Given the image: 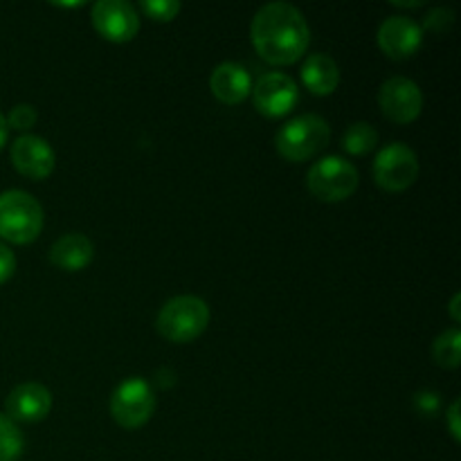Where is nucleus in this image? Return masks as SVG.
Here are the masks:
<instances>
[{
	"label": "nucleus",
	"instance_id": "obj_9",
	"mask_svg": "<svg viewBox=\"0 0 461 461\" xmlns=\"http://www.w3.org/2000/svg\"><path fill=\"white\" fill-rule=\"evenodd\" d=\"M90 21L108 43H129L140 32L138 9L126 0H97L90 9Z\"/></svg>",
	"mask_w": 461,
	"mask_h": 461
},
{
	"label": "nucleus",
	"instance_id": "obj_28",
	"mask_svg": "<svg viewBox=\"0 0 461 461\" xmlns=\"http://www.w3.org/2000/svg\"><path fill=\"white\" fill-rule=\"evenodd\" d=\"M394 7H403V9H419L423 7V3H392Z\"/></svg>",
	"mask_w": 461,
	"mask_h": 461
},
{
	"label": "nucleus",
	"instance_id": "obj_4",
	"mask_svg": "<svg viewBox=\"0 0 461 461\" xmlns=\"http://www.w3.org/2000/svg\"><path fill=\"white\" fill-rule=\"evenodd\" d=\"M331 140V126L324 117L306 113L293 117L275 135V149L286 162H306L318 156Z\"/></svg>",
	"mask_w": 461,
	"mask_h": 461
},
{
	"label": "nucleus",
	"instance_id": "obj_24",
	"mask_svg": "<svg viewBox=\"0 0 461 461\" xmlns=\"http://www.w3.org/2000/svg\"><path fill=\"white\" fill-rule=\"evenodd\" d=\"M16 273V257H14L12 248L0 243V284L9 282Z\"/></svg>",
	"mask_w": 461,
	"mask_h": 461
},
{
	"label": "nucleus",
	"instance_id": "obj_12",
	"mask_svg": "<svg viewBox=\"0 0 461 461\" xmlns=\"http://www.w3.org/2000/svg\"><path fill=\"white\" fill-rule=\"evenodd\" d=\"M381 52L392 61H408L419 52L423 43V30L417 21L403 14L385 18L376 32Z\"/></svg>",
	"mask_w": 461,
	"mask_h": 461
},
{
	"label": "nucleus",
	"instance_id": "obj_27",
	"mask_svg": "<svg viewBox=\"0 0 461 461\" xmlns=\"http://www.w3.org/2000/svg\"><path fill=\"white\" fill-rule=\"evenodd\" d=\"M7 138H9V129H7V120H5V115L0 113V149L7 144Z\"/></svg>",
	"mask_w": 461,
	"mask_h": 461
},
{
	"label": "nucleus",
	"instance_id": "obj_7",
	"mask_svg": "<svg viewBox=\"0 0 461 461\" xmlns=\"http://www.w3.org/2000/svg\"><path fill=\"white\" fill-rule=\"evenodd\" d=\"M419 158L408 144L392 142L374 158V183L390 194H401L412 187L419 178Z\"/></svg>",
	"mask_w": 461,
	"mask_h": 461
},
{
	"label": "nucleus",
	"instance_id": "obj_19",
	"mask_svg": "<svg viewBox=\"0 0 461 461\" xmlns=\"http://www.w3.org/2000/svg\"><path fill=\"white\" fill-rule=\"evenodd\" d=\"M23 450H25V437L18 423L0 414V461H18Z\"/></svg>",
	"mask_w": 461,
	"mask_h": 461
},
{
	"label": "nucleus",
	"instance_id": "obj_13",
	"mask_svg": "<svg viewBox=\"0 0 461 461\" xmlns=\"http://www.w3.org/2000/svg\"><path fill=\"white\" fill-rule=\"evenodd\" d=\"M52 410V392L41 383H21L5 401V417L14 423H39Z\"/></svg>",
	"mask_w": 461,
	"mask_h": 461
},
{
	"label": "nucleus",
	"instance_id": "obj_5",
	"mask_svg": "<svg viewBox=\"0 0 461 461\" xmlns=\"http://www.w3.org/2000/svg\"><path fill=\"white\" fill-rule=\"evenodd\" d=\"M358 183V169L340 156L322 158L306 174V187L322 203L347 201L354 196Z\"/></svg>",
	"mask_w": 461,
	"mask_h": 461
},
{
	"label": "nucleus",
	"instance_id": "obj_14",
	"mask_svg": "<svg viewBox=\"0 0 461 461\" xmlns=\"http://www.w3.org/2000/svg\"><path fill=\"white\" fill-rule=\"evenodd\" d=\"M210 90L225 106H239L250 97L252 77L241 63H219L210 75Z\"/></svg>",
	"mask_w": 461,
	"mask_h": 461
},
{
	"label": "nucleus",
	"instance_id": "obj_8",
	"mask_svg": "<svg viewBox=\"0 0 461 461\" xmlns=\"http://www.w3.org/2000/svg\"><path fill=\"white\" fill-rule=\"evenodd\" d=\"M250 97L259 115L279 120L297 106L300 88H297L295 79L284 72H266L252 84Z\"/></svg>",
	"mask_w": 461,
	"mask_h": 461
},
{
	"label": "nucleus",
	"instance_id": "obj_23",
	"mask_svg": "<svg viewBox=\"0 0 461 461\" xmlns=\"http://www.w3.org/2000/svg\"><path fill=\"white\" fill-rule=\"evenodd\" d=\"M439 394L437 392H430V390H421L414 394V410H417L419 414H423V417H435L437 412H439Z\"/></svg>",
	"mask_w": 461,
	"mask_h": 461
},
{
	"label": "nucleus",
	"instance_id": "obj_3",
	"mask_svg": "<svg viewBox=\"0 0 461 461\" xmlns=\"http://www.w3.org/2000/svg\"><path fill=\"white\" fill-rule=\"evenodd\" d=\"M45 214L41 203L23 189L0 194V239L14 246L34 243L43 232Z\"/></svg>",
	"mask_w": 461,
	"mask_h": 461
},
{
	"label": "nucleus",
	"instance_id": "obj_17",
	"mask_svg": "<svg viewBox=\"0 0 461 461\" xmlns=\"http://www.w3.org/2000/svg\"><path fill=\"white\" fill-rule=\"evenodd\" d=\"M432 360L441 369H457L461 365V333L457 327L439 333L432 342Z\"/></svg>",
	"mask_w": 461,
	"mask_h": 461
},
{
	"label": "nucleus",
	"instance_id": "obj_1",
	"mask_svg": "<svg viewBox=\"0 0 461 461\" xmlns=\"http://www.w3.org/2000/svg\"><path fill=\"white\" fill-rule=\"evenodd\" d=\"M255 52L270 66H293L311 45V27L304 14L291 3H268L250 23Z\"/></svg>",
	"mask_w": 461,
	"mask_h": 461
},
{
	"label": "nucleus",
	"instance_id": "obj_10",
	"mask_svg": "<svg viewBox=\"0 0 461 461\" xmlns=\"http://www.w3.org/2000/svg\"><path fill=\"white\" fill-rule=\"evenodd\" d=\"M378 106L385 120L394 124H412L423 111V93L408 77H390L378 88Z\"/></svg>",
	"mask_w": 461,
	"mask_h": 461
},
{
	"label": "nucleus",
	"instance_id": "obj_11",
	"mask_svg": "<svg viewBox=\"0 0 461 461\" xmlns=\"http://www.w3.org/2000/svg\"><path fill=\"white\" fill-rule=\"evenodd\" d=\"M9 160H12L14 169L23 178L45 180L52 176L54 167H57V153L50 147L48 140L39 138V135L23 133L12 142Z\"/></svg>",
	"mask_w": 461,
	"mask_h": 461
},
{
	"label": "nucleus",
	"instance_id": "obj_25",
	"mask_svg": "<svg viewBox=\"0 0 461 461\" xmlns=\"http://www.w3.org/2000/svg\"><path fill=\"white\" fill-rule=\"evenodd\" d=\"M459 408H461V401H459V399H455L453 403H450L448 412H446V423H448V432H450V437H453V441H455V444H459V441H461Z\"/></svg>",
	"mask_w": 461,
	"mask_h": 461
},
{
	"label": "nucleus",
	"instance_id": "obj_20",
	"mask_svg": "<svg viewBox=\"0 0 461 461\" xmlns=\"http://www.w3.org/2000/svg\"><path fill=\"white\" fill-rule=\"evenodd\" d=\"M138 9L151 21L171 23L178 18L183 5L178 0H142V3H138Z\"/></svg>",
	"mask_w": 461,
	"mask_h": 461
},
{
	"label": "nucleus",
	"instance_id": "obj_22",
	"mask_svg": "<svg viewBox=\"0 0 461 461\" xmlns=\"http://www.w3.org/2000/svg\"><path fill=\"white\" fill-rule=\"evenodd\" d=\"M5 120H7V129L30 131L36 124V120H39V113H36V108L32 104H18V106H14L9 111V115Z\"/></svg>",
	"mask_w": 461,
	"mask_h": 461
},
{
	"label": "nucleus",
	"instance_id": "obj_16",
	"mask_svg": "<svg viewBox=\"0 0 461 461\" xmlns=\"http://www.w3.org/2000/svg\"><path fill=\"white\" fill-rule=\"evenodd\" d=\"M302 84L311 95L318 97H329L340 86V68H338L336 59H331L324 52L309 54L302 63Z\"/></svg>",
	"mask_w": 461,
	"mask_h": 461
},
{
	"label": "nucleus",
	"instance_id": "obj_2",
	"mask_svg": "<svg viewBox=\"0 0 461 461\" xmlns=\"http://www.w3.org/2000/svg\"><path fill=\"white\" fill-rule=\"evenodd\" d=\"M210 306L198 295H176L162 304L156 329L167 342L189 345L198 340L210 327Z\"/></svg>",
	"mask_w": 461,
	"mask_h": 461
},
{
	"label": "nucleus",
	"instance_id": "obj_15",
	"mask_svg": "<svg viewBox=\"0 0 461 461\" xmlns=\"http://www.w3.org/2000/svg\"><path fill=\"white\" fill-rule=\"evenodd\" d=\"M95 259V246L86 234L70 232L59 237L50 248V264L63 273H81Z\"/></svg>",
	"mask_w": 461,
	"mask_h": 461
},
{
	"label": "nucleus",
	"instance_id": "obj_21",
	"mask_svg": "<svg viewBox=\"0 0 461 461\" xmlns=\"http://www.w3.org/2000/svg\"><path fill=\"white\" fill-rule=\"evenodd\" d=\"M455 25V12L450 7H435L426 14L423 18V32H430V34L446 36Z\"/></svg>",
	"mask_w": 461,
	"mask_h": 461
},
{
	"label": "nucleus",
	"instance_id": "obj_26",
	"mask_svg": "<svg viewBox=\"0 0 461 461\" xmlns=\"http://www.w3.org/2000/svg\"><path fill=\"white\" fill-rule=\"evenodd\" d=\"M461 295L459 293H455L453 295V300H450V304H448V313H450V318H453V322H461Z\"/></svg>",
	"mask_w": 461,
	"mask_h": 461
},
{
	"label": "nucleus",
	"instance_id": "obj_6",
	"mask_svg": "<svg viewBox=\"0 0 461 461\" xmlns=\"http://www.w3.org/2000/svg\"><path fill=\"white\" fill-rule=\"evenodd\" d=\"M156 412V394L144 378L131 376L115 387L111 396V417L124 430L147 426Z\"/></svg>",
	"mask_w": 461,
	"mask_h": 461
},
{
	"label": "nucleus",
	"instance_id": "obj_18",
	"mask_svg": "<svg viewBox=\"0 0 461 461\" xmlns=\"http://www.w3.org/2000/svg\"><path fill=\"white\" fill-rule=\"evenodd\" d=\"M378 144V131L367 122H356L342 135V149L349 156H369Z\"/></svg>",
	"mask_w": 461,
	"mask_h": 461
}]
</instances>
